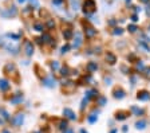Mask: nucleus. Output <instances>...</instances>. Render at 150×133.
<instances>
[{
	"instance_id": "1",
	"label": "nucleus",
	"mask_w": 150,
	"mask_h": 133,
	"mask_svg": "<svg viewBox=\"0 0 150 133\" xmlns=\"http://www.w3.org/2000/svg\"><path fill=\"white\" fill-rule=\"evenodd\" d=\"M3 73L6 74V75L11 77V79H13V81H16V82H19V81H20V78H19L18 67H16V65L13 63V62H7V63L4 65Z\"/></svg>"
},
{
	"instance_id": "2",
	"label": "nucleus",
	"mask_w": 150,
	"mask_h": 133,
	"mask_svg": "<svg viewBox=\"0 0 150 133\" xmlns=\"http://www.w3.org/2000/svg\"><path fill=\"white\" fill-rule=\"evenodd\" d=\"M82 8H83L82 11H83L84 16H88V18H90V16L97 11V3H95V0H84Z\"/></svg>"
},
{
	"instance_id": "3",
	"label": "nucleus",
	"mask_w": 150,
	"mask_h": 133,
	"mask_svg": "<svg viewBox=\"0 0 150 133\" xmlns=\"http://www.w3.org/2000/svg\"><path fill=\"white\" fill-rule=\"evenodd\" d=\"M0 15L3 18H15L18 15V8L15 6H9L6 10H0Z\"/></svg>"
},
{
	"instance_id": "4",
	"label": "nucleus",
	"mask_w": 150,
	"mask_h": 133,
	"mask_svg": "<svg viewBox=\"0 0 150 133\" xmlns=\"http://www.w3.org/2000/svg\"><path fill=\"white\" fill-rule=\"evenodd\" d=\"M75 89H76V85L72 81H66L62 83V90L64 94H72L75 92Z\"/></svg>"
},
{
	"instance_id": "5",
	"label": "nucleus",
	"mask_w": 150,
	"mask_h": 133,
	"mask_svg": "<svg viewBox=\"0 0 150 133\" xmlns=\"http://www.w3.org/2000/svg\"><path fill=\"white\" fill-rule=\"evenodd\" d=\"M23 50H24V54L27 55V57H32L34 55V43H32L31 41H28V39H25L24 43H23Z\"/></svg>"
},
{
	"instance_id": "6",
	"label": "nucleus",
	"mask_w": 150,
	"mask_h": 133,
	"mask_svg": "<svg viewBox=\"0 0 150 133\" xmlns=\"http://www.w3.org/2000/svg\"><path fill=\"white\" fill-rule=\"evenodd\" d=\"M82 43H83V35H82V32L81 31L74 32V43H72V48L78 50V48L82 46Z\"/></svg>"
},
{
	"instance_id": "7",
	"label": "nucleus",
	"mask_w": 150,
	"mask_h": 133,
	"mask_svg": "<svg viewBox=\"0 0 150 133\" xmlns=\"http://www.w3.org/2000/svg\"><path fill=\"white\" fill-rule=\"evenodd\" d=\"M83 30H84V35H86V38L87 39H93L94 36L97 35V30L94 28L93 26H90V24H84Z\"/></svg>"
},
{
	"instance_id": "8",
	"label": "nucleus",
	"mask_w": 150,
	"mask_h": 133,
	"mask_svg": "<svg viewBox=\"0 0 150 133\" xmlns=\"http://www.w3.org/2000/svg\"><path fill=\"white\" fill-rule=\"evenodd\" d=\"M63 38L64 41H71L74 38V30L70 24H67V27H63Z\"/></svg>"
},
{
	"instance_id": "9",
	"label": "nucleus",
	"mask_w": 150,
	"mask_h": 133,
	"mask_svg": "<svg viewBox=\"0 0 150 133\" xmlns=\"http://www.w3.org/2000/svg\"><path fill=\"white\" fill-rule=\"evenodd\" d=\"M137 100L139 101H149L150 100V92H147L146 89H142L137 93Z\"/></svg>"
},
{
	"instance_id": "10",
	"label": "nucleus",
	"mask_w": 150,
	"mask_h": 133,
	"mask_svg": "<svg viewBox=\"0 0 150 133\" xmlns=\"http://www.w3.org/2000/svg\"><path fill=\"white\" fill-rule=\"evenodd\" d=\"M125 95H126V92L122 87H115L114 90H112V97H114L115 100L125 98Z\"/></svg>"
},
{
	"instance_id": "11",
	"label": "nucleus",
	"mask_w": 150,
	"mask_h": 133,
	"mask_svg": "<svg viewBox=\"0 0 150 133\" xmlns=\"http://www.w3.org/2000/svg\"><path fill=\"white\" fill-rule=\"evenodd\" d=\"M105 59H106V62L109 65H115L117 63V55L114 54V53H111V51H107L106 54H105Z\"/></svg>"
},
{
	"instance_id": "12",
	"label": "nucleus",
	"mask_w": 150,
	"mask_h": 133,
	"mask_svg": "<svg viewBox=\"0 0 150 133\" xmlns=\"http://www.w3.org/2000/svg\"><path fill=\"white\" fill-rule=\"evenodd\" d=\"M11 121H12V124L15 125V127H20V125L24 122V114L23 113L16 114V116H13V118Z\"/></svg>"
},
{
	"instance_id": "13",
	"label": "nucleus",
	"mask_w": 150,
	"mask_h": 133,
	"mask_svg": "<svg viewBox=\"0 0 150 133\" xmlns=\"http://www.w3.org/2000/svg\"><path fill=\"white\" fill-rule=\"evenodd\" d=\"M42 83H43L46 87H54L55 83H56V81H55L54 77H44V78L42 79Z\"/></svg>"
},
{
	"instance_id": "14",
	"label": "nucleus",
	"mask_w": 150,
	"mask_h": 133,
	"mask_svg": "<svg viewBox=\"0 0 150 133\" xmlns=\"http://www.w3.org/2000/svg\"><path fill=\"white\" fill-rule=\"evenodd\" d=\"M32 27H34V30L38 31V32H44L46 31V24H44L43 22H40V20H35V22L32 23Z\"/></svg>"
},
{
	"instance_id": "15",
	"label": "nucleus",
	"mask_w": 150,
	"mask_h": 133,
	"mask_svg": "<svg viewBox=\"0 0 150 133\" xmlns=\"http://www.w3.org/2000/svg\"><path fill=\"white\" fill-rule=\"evenodd\" d=\"M62 113H63V116H64L66 118H69V120H76V114H75V112L72 110V109L64 108Z\"/></svg>"
},
{
	"instance_id": "16",
	"label": "nucleus",
	"mask_w": 150,
	"mask_h": 133,
	"mask_svg": "<svg viewBox=\"0 0 150 133\" xmlns=\"http://www.w3.org/2000/svg\"><path fill=\"white\" fill-rule=\"evenodd\" d=\"M9 101H11V104H13V105L22 104L23 102V94L22 93H15V94H12V97L9 98Z\"/></svg>"
},
{
	"instance_id": "17",
	"label": "nucleus",
	"mask_w": 150,
	"mask_h": 133,
	"mask_svg": "<svg viewBox=\"0 0 150 133\" xmlns=\"http://www.w3.org/2000/svg\"><path fill=\"white\" fill-rule=\"evenodd\" d=\"M4 47L8 50V53H12L13 55H18V53H19V46H18V44L6 43V44H4Z\"/></svg>"
},
{
	"instance_id": "18",
	"label": "nucleus",
	"mask_w": 150,
	"mask_h": 133,
	"mask_svg": "<svg viewBox=\"0 0 150 133\" xmlns=\"http://www.w3.org/2000/svg\"><path fill=\"white\" fill-rule=\"evenodd\" d=\"M11 87V83L7 78H0V90L1 92H8Z\"/></svg>"
},
{
	"instance_id": "19",
	"label": "nucleus",
	"mask_w": 150,
	"mask_h": 133,
	"mask_svg": "<svg viewBox=\"0 0 150 133\" xmlns=\"http://www.w3.org/2000/svg\"><path fill=\"white\" fill-rule=\"evenodd\" d=\"M129 116H130V113H129L127 110H118V112H115V118H117V120H119V121L126 120Z\"/></svg>"
},
{
	"instance_id": "20",
	"label": "nucleus",
	"mask_w": 150,
	"mask_h": 133,
	"mask_svg": "<svg viewBox=\"0 0 150 133\" xmlns=\"http://www.w3.org/2000/svg\"><path fill=\"white\" fill-rule=\"evenodd\" d=\"M98 97H99V93H98V90H95V89H91V90L86 92V98H87L88 101L93 98H98Z\"/></svg>"
},
{
	"instance_id": "21",
	"label": "nucleus",
	"mask_w": 150,
	"mask_h": 133,
	"mask_svg": "<svg viewBox=\"0 0 150 133\" xmlns=\"http://www.w3.org/2000/svg\"><path fill=\"white\" fill-rule=\"evenodd\" d=\"M86 70H87V73H90V74L95 73V71L98 70V65H97V62H88V63L86 65Z\"/></svg>"
},
{
	"instance_id": "22",
	"label": "nucleus",
	"mask_w": 150,
	"mask_h": 133,
	"mask_svg": "<svg viewBox=\"0 0 150 133\" xmlns=\"http://www.w3.org/2000/svg\"><path fill=\"white\" fill-rule=\"evenodd\" d=\"M59 73H60V75H62V77H69L70 74H71V69H70L67 65H64V66L60 67Z\"/></svg>"
},
{
	"instance_id": "23",
	"label": "nucleus",
	"mask_w": 150,
	"mask_h": 133,
	"mask_svg": "<svg viewBox=\"0 0 150 133\" xmlns=\"http://www.w3.org/2000/svg\"><path fill=\"white\" fill-rule=\"evenodd\" d=\"M44 24H46V28L47 30H54V28H55V26H56L55 24V20H54L51 16L48 18V19H46V23H44Z\"/></svg>"
},
{
	"instance_id": "24",
	"label": "nucleus",
	"mask_w": 150,
	"mask_h": 133,
	"mask_svg": "<svg viewBox=\"0 0 150 133\" xmlns=\"http://www.w3.org/2000/svg\"><path fill=\"white\" fill-rule=\"evenodd\" d=\"M32 11H34V8L28 6V7H25V8L22 10V15L24 16V18H30V16H32Z\"/></svg>"
},
{
	"instance_id": "25",
	"label": "nucleus",
	"mask_w": 150,
	"mask_h": 133,
	"mask_svg": "<svg viewBox=\"0 0 150 133\" xmlns=\"http://www.w3.org/2000/svg\"><path fill=\"white\" fill-rule=\"evenodd\" d=\"M146 125H147V122L145 120H139L135 122V128H137L138 130H144L145 128H146Z\"/></svg>"
},
{
	"instance_id": "26",
	"label": "nucleus",
	"mask_w": 150,
	"mask_h": 133,
	"mask_svg": "<svg viewBox=\"0 0 150 133\" xmlns=\"http://www.w3.org/2000/svg\"><path fill=\"white\" fill-rule=\"evenodd\" d=\"M58 128H59L60 130H67V128H69V122L66 120H59L58 121Z\"/></svg>"
},
{
	"instance_id": "27",
	"label": "nucleus",
	"mask_w": 150,
	"mask_h": 133,
	"mask_svg": "<svg viewBox=\"0 0 150 133\" xmlns=\"http://www.w3.org/2000/svg\"><path fill=\"white\" fill-rule=\"evenodd\" d=\"M0 116H1V118H3V120H6V121L11 120V116H9V113L4 108H0Z\"/></svg>"
},
{
	"instance_id": "28",
	"label": "nucleus",
	"mask_w": 150,
	"mask_h": 133,
	"mask_svg": "<svg viewBox=\"0 0 150 133\" xmlns=\"http://www.w3.org/2000/svg\"><path fill=\"white\" fill-rule=\"evenodd\" d=\"M34 69H35V71H36V75L39 77L40 79H43L44 77H46L44 75V70H40V66H39V65H35Z\"/></svg>"
},
{
	"instance_id": "29",
	"label": "nucleus",
	"mask_w": 150,
	"mask_h": 133,
	"mask_svg": "<svg viewBox=\"0 0 150 133\" xmlns=\"http://www.w3.org/2000/svg\"><path fill=\"white\" fill-rule=\"evenodd\" d=\"M135 70L139 71V73H142V71L145 70V63L142 62V60H135Z\"/></svg>"
},
{
	"instance_id": "30",
	"label": "nucleus",
	"mask_w": 150,
	"mask_h": 133,
	"mask_svg": "<svg viewBox=\"0 0 150 133\" xmlns=\"http://www.w3.org/2000/svg\"><path fill=\"white\" fill-rule=\"evenodd\" d=\"M50 66H51V69H52L54 71H58V70H60V63L58 62V60H51V62H50Z\"/></svg>"
},
{
	"instance_id": "31",
	"label": "nucleus",
	"mask_w": 150,
	"mask_h": 133,
	"mask_svg": "<svg viewBox=\"0 0 150 133\" xmlns=\"http://www.w3.org/2000/svg\"><path fill=\"white\" fill-rule=\"evenodd\" d=\"M28 1H30V7H32L34 10H39V8H40L39 0H28Z\"/></svg>"
},
{
	"instance_id": "32",
	"label": "nucleus",
	"mask_w": 150,
	"mask_h": 133,
	"mask_svg": "<svg viewBox=\"0 0 150 133\" xmlns=\"http://www.w3.org/2000/svg\"><path fill=\"white\" fill-rule=\"evenodd\" d=\"M131 112H133L135 116H142V114L145 113L144 109H139V108H137V106H131Z\"/></svg>"
},
{
	"instance_id": "33",
	"label": "nucleus",
	"mask_w": 150,
	"mask_h": 133,
	"mask_svg": "<svg viewBox=\"0 0 150 133\" xmlns=\"http://www.w3.org/2000/svg\"><path fill=\"white\" fill-rule=\"evenodd\" d=\"M97 104L99 105V106H105V105L107 104V98L106 97H103V95H100V97L97 98Z\"/></svg>"
},
{
	"instance_id": "34",
	"label": "nucleus",
	"mask_w": 150,
	"mask_h": 133,
	"mask_svg": "<svg viewBox=\"0 0 150 133\" xmlns=\"http://www.w3.org/2000/svg\"><path fill=\"white\" fill-rule=\"evenodd\" d=\"M87 121H88V122H90V124L97 122V121H98V116H97V114H95V113H91L90 116H88V117H87Z\"/></svg>"
},
{
	"instance_id": "35",
	"label": "nucleus",
	"mask_w": 150,
	"mask_h": 133,
	"mask_svg": "<svg viewBox=\"0 0 150 133\" xmlns=\"http://www.w3.org/2000/svg\"><path fill=\"white\" fill-rule=\"evenodd\" d=\"M71 1V8L74 11L79 10V0H70Z\"/></svg>"
},
{
	"instance_id": "36",
	"label": "nucleus",
	"mask_w": 150,
	"mask_h": 133,
	"mask_svg": "<svg viewBox=\"0 0 150 133\" xmlns=\"http://www.w3.org/2000/svg\"><path fill=\"white\" fill-rule=\"evenodd\" d=\"M111 32H112V35H122L123 34V28H121V27H114Z\"/></svg>"
},
{
	"instance_id": "37",
	"label": "nucleus",
	"mask_w": 150,
	"mask_h": 133,
	"mask_svg": "<svg viewBox=\"0 0 150 133\" xmlns=\"http://www.w3.org/2000/svg\"><path fill=\"white\" fill-rule=\"evenodd\" d=\"M7 36H8V38H11V39H13L15 42H18L19 39H20V35H19V34H12V32H8V34H7Z\"/></svg>"
},
{
	"instance_id": "38",
	"label": "nucleus",
	"mask_w": 150,
	"mask_h": 133,
	"mask_svg": "<svg viewBox=\"0 0 150 133\" xmlns=\"http://www.w3.org/2000/svg\"><path fill=\"white\" fill-rule=\"evenodd\" d=\"M138 44H139V47H142L145 51H146V53H150V47H149V46H147L146 43H145V42L139 41V42H138Z\"/></svg>"
},
{
	"instance_id": "39",
	"label": "nucleus",
	"mask_w": 150,
	"mask_h": 133,
	"mask_svg": "<svg viewBox=\"0 0 150 133\" xmlns=\"http://www.w3.org/2000/svg\"><path fill=\"white\" fill-rule=\"evenodd\" d=\"M137 30H138V27H137L135 24H129V26H127V31H129V32H131V34L137 32Z\"/></svg>"
},
{
	"instance_id": "40",
	"label": "nucleus",
	"mask_w": 150,
	"mask_h": 133,
	"mask_svg": "<svg viewBox=\"0 0 150 133\" xmlns=\"http://www.w3.org/2000/svg\"><path fill=\"white\" fill-rule=\"evenodd\" d=\"M70 48H71V46H70V44H64V46L60 48V54L63 55V54H66V53H69Z\"/></svg>"
},
{
	"instance_id": "41",
	"label": "nucleus",
	"mask_w": 150,
	"mask_h": 133,
	"mask_svg": "<svg viewBox=\"0 0 150 133\" xmlns=\"http://www.w3.org/2000/svg\"><path fill=\"white\" fill-rule=\"evenodd\" d=\"M142 73H144V75L146 77V78H150V67H145V70Z\"/></svg>"
},
{
	"instance_id": "42",
	"label": "nucleus",
	"mask_w": 150,
	"mask_h": 133,
	"mask_svg": "<svg viewBox=\"0 0 150 133\" xmlns=\"http://www.w3.org/2000/svg\"><path fill=\"white\" fill-rule=\"evenodd\" d=\"M54 6H63L64 4V0H52Z\"/></svg>"
},
{
	"instance_id": "43",
	"label": "nucleus",
	"mask_w": 150,
	"mask_h": 133,
	"mask_svg": "<svg viewBox=\"0 0 150 133\" xmlns=\"http://www.w3.org/2000/svg\"><path fill=\"white\" fill-rule=\"evenodd\" d=\"M87 104H88V100L86 98V97H84V98L82 100V104H81V109H82V110H83V109H84V106H86V105H87Z\"/></svg>"
},
{
	"instance_id": "44",
	"label": "nucleus",
	"mask_w": 150,
	"mask_h": 133,
	"mask_svg": "<svg viewBox=\"0 0 150 133\" xmlns=\"http://www.w3.org/2000/svg\"><path fill=\"white\" fill-rule=\"evenodd\" d=\"M138 20H139V19H138V15H137V14H133V15H131V22L137 23Z\"/></svg>"
},
{
	"instance_id": "45",
	"label": "nucleus",
	"mask_w": 150,
	"mask_h": 133,
	"mask_svg": "<svg viewBox=\"0 0 150 133\" xmlns=\"http://www.w3.org/2000/svg\"><path fill=\"white\" fill-rule=\"evenodd\" d=\"M35 41H36L38 44H40V46H42V44H44V42H43V39H42V36H40V38H35Z\"/></svg>"
},
{
	"instance_id": "46",
	"label": "nucleus",
	"mask_w": 150,
	"mask_h": 133,
	"mask_svg": "<svg viewBox=\"0 0 150 133\" xmlns=\"http://www.w3.org/2000/svg\"><path fill=\"white\" fill-rule=\"evenodd\" d=\"M145 11H146V15L150 18V6H147V7H146V10H145Z\"/></svg>"
},
{
	"instance_id": "47",
	"label": "nucleus",
	"mask_w": 150,
	"mask_h": 133,
	"mask_svg": "<svg viewBox=\"0 0 150 133\" xmlns=\"http://www.w3.org/2000/svg\"><path fill=\"white\" fill-rule=\"evenodd\" d=\"M141 3H144V4H149L150 3V0H139Z\"/></svg>"
},
{
	"instance_id": "48",
	"label": "nucleus",
	"mask_w": 150,
	"mask_h": 133,
	"mask_svg": "<svg viewBox=\"0 0 150 133\" xmlns=\"http://www.w3.org/2000/svg\"><path fill=\"white\" fill-rule=\"evenodd\" d=\"M122 132H123V133H126V132H127V127H126V125H125V127H123V128H122Z\"/></svg>"
},
{
	"instance_id": "49",
	"label": "nucleus",
	"mask_w": 150,
	"mask_h": 133,
	"mask_svg": "<svg viewBox=\"0 0 150 133\" xmlns=\"http://www.w3.org/2000/svg\"><path fill=\"white\" fill-rule=\"evenodd\" d=\"M27 0H18V3H20V4H23V3H25Z\"/></svg>"
},
{
	"instance_id": "50",
	"label": "nucleus",
	"mask_w": 150,
	"mask_h": 133,
	"mask_svg": "<svg viewBox=\"0 0 150 133\" xmlns=\"http://www.w3.org/2000/svg\"><path fill=\"white\" fill-rule=\"evenodd\" d=\"M4 44H6V43H4V42L1 41V38H0V46H3V47H4Z\"/></svg>"
},
{
	"instance_id": "51",
	"label": "nucleus",
	"mask_w": 150,
	"mask_h": 133,
	"mask_svg": "<svg viewBox=\"0 0 150 133\" xmlns=\"http://www.w3.org/2000/svg\"><path fill=\"white\" fill-rule=\"evenodd\" d=\"M1 133H11V132H9L8 129H4V130H3V132H1Z\"/></svg>"
},
{
	"instance_id": "52",
	"label": "nucleus",
	"mask_w": 150,
	"mask_h": 133,
	"mask_svg": "<svg viewBox=\"0 0 150 133\" xmlns=\"http://www.w3.org/2000/svg\"><path fill=\"white\" fill-rule=\"evenodd\" d=\"M3 122H4V120H3L1 117H0V124H3Z\"/></svg>"
},
{
	"instance_id": "53",
	"label": "nucleus",
	"mask_w": 150,
	"mask_h": 133,
	"mask_svg": "<svg viewBox=\"0 0 150 133\" xmlns=\"http://www.w3.org/2000/svg\"><path fill=\"white\" fill-rule=\"evenodd\" d=\"M81 133H87V132H86L84 129H82V130H81Z\"/></svg>"
},
{
	"instance_id": "54",
	"label": "nucleus",
	"mask_w": 150,
	"mask_h": 133,
	"mask_svg": "<svg viewBox=\"0 0 150 133\" xmlns=\"http://www.w3.org/2000/svg\"><path fill=\"white\" fill-rule=\"evenodd\" d=\"M110 133H117V130L114 129V130H111V132H110Z\"/></svg>"
},
{
	"instance_id": "55",
	"label": "nucleus",
	"mask_w": 150,
	"mask_h": 133,
	"mask_svg": "<svg viewBox=\"0 0 150 133\" xmlns=\"http://www.w3.org/2000/svg\"><path fill=\"white\" fill-rule=\"evenodd\" d=\"M126 1H129V3H130V0H126Z\"/></svg>"
}]
</instances>
